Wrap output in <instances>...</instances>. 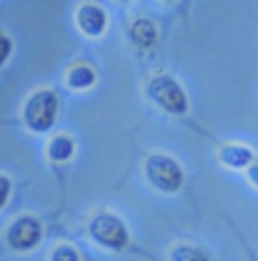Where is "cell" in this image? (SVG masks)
<instances>
[{"instance_id": "obj_9", "label": "cell", "mask_w": 258, "mask_h": 261, "mask_svg": "<svg viewBox=\"0 0 258 261\" xmlns=\"http://www.w3.org/2000/svg\"><path fill=\"white\" fill-rule=\"evenodd\" d=\"M96 70L91 68V65L80 63L75 65V68H70V73H68V86L73 88V91H85V88H91L93 83H96Z\"/></svg>"}, {"instance_id": "obj_14", "label": "cell", "mask_w": 258, "mask_h": 261, "mask_svg": "<svg viewBox=\"0 0 258 261\" xmlns=\"http://www.w3.org/2000/svg\"><path fill=\"white\" fill-rule=\"evenodd\" d=\"M10 50H13V43H10V38H5V35H0V68L3 63L10 58Z\"/></svg>"}, {"instance_id": "obj_3", "label": "cell", "mask_w": 258, "mask_h": 261, "mask_svg": "<svg viewBox=\"0 0 258 261\" xmlns=\"http://www.w3.org/2000/svg\"><path fill=\"white\" fill-rule=\"evenodd\" d=\"M88 231H91L93 241L100 244L103 249H108V251H123L130 241L126 221L116 214H108V211L96 214L88 224Z\"/></svg>"}, {"instance_id": "obj_15", "label": "cell", "mask_w": 258, "mask_h": 261, "mask_svg": "<svg viewBox=\"0 0 258 261\" xmlns=\"http://www.w3.org/2000/svg\"><path fill=\"white\" fill-rule=\"evenodd\" d=\"M248 181H251V184L258 189V161L248 166Z\"/></svg>"}, {"instance_id": "obj_13", "label": "cell", "mask_w": 258, "mask_h": 261, "mask_svg": "<svg viewBox=\"0 0 258 261\" xmlns=\"http://www.w3.org/2000/svg\"><path fill=\"white\" fill-rule=\"evenodd\" d=\"M10 189H13V186H10V178L0 173V208L8 203V198H10Z\"/></svg>"}, {"instance_id": "obj_6", "label": "cell", "mask_w": 258, "mask_h": 261, "mask_svg": "<svg viewBox=\"0 0 258 261\" xmlns=\"http://www.w3.org/2000/svg\"><path fill=\"white\" fill-rule=\"evenodd\" d=\"M75 20H78V28L85 33L88 38H98L108 28V15L96 3H83L78 8V13H75Z\"/></svg>"}, {"instance_id": "obj_1", "label": "cell", "mask_w": 258, "mask_h": 261, "mask_svg": "<svg viewBox=\"0 0 258 261\" xmlns=\"http://www.w3.org/2000/svg\"><path fill=\"white\" fill-rule=\"evenodd\" d=\"M146 96L151 98L161 111L170 113V116H186L188 113V96L183 91V86L170 78V75H153L146 86Z\"/></svg>"}, {"instance_id": "obj_7", "label": "cell", "mask_w": 258, "mask_h": 261, "mask_svg": "<svg viewBox=\"0 0 258 261\" xmlns=\"http://www.w3.org/2000/svg\"><path fill=\"white\" fill-rule=\"evenodd\" d=\"M130 43L135 45V48H140V50H148V48H153L156 45V40H158V28L151 23V20H135L133 25H130Z\"/></svg>"}, {"instance_id": "obj_16", "label": "cell", "mask_w": 258, "mask_h": 261, "mask_svg": "<svg viewBox=\"0 0 258 261\" xmlns=\"http://www.w3.org/2000/svg\"><path fill=\"white\" fill-rule=\"evenodd\" d=\"M121 3H128V0H121Z\"/></svg>"}, {"instance_id": "obj_12", "label": "cell", "mask_w": 258, "mask_h": 261, "mask_svg": "<svg viewBox=\"0 0 258 261\" xmlns=\"http://www.w3.org/2000/svg\"><path fill=\"white\" fill-rule=\"evenodd\" d=\"M50 261H80V254L73 249V246H68V244H61V246H55L53 249V254H50Z\"/></svg>"}, {"instance_id": "obj_11", "label": "cell", "mask_w": 258, "mask_h": 261, "mask_svg": "<svg viewBox=\"0 0 258 261\" xmlns=\"http://www.w3.org/2000/svg\"><path fill=\"white\" fill-rule=\"evenodd\" d=\"M170 261H211V256L193 244H178L170 249Z\"/></svg>"}, {"instance_id": "obj_4", "label": "cell", "mask_w": 258, "mask_h": 261, "mask_svg": "<svg viewBox=\"0 0 258 261\" xmlns=\"http://www.w3.org/2000/svg\"><path fill=\"white\" fill-rule=\"evenodd\" d=\"M23 118H25V126L35 133H48V130L55 126V118H58V96L48 88L43 91H35L25 108H23Z\"/></svg>"}, {"instance_id": "obj_8", "label": "cell", "mask_w": 258, "mask_h": 261, "mask_svg": "<svg viewBox=\"0 0 258 261\" xmlns=\"http://www.w3.org/2000/svg\"><path fill=\"white\" fill-rule=\"evenodd\" d=\"M218 159L228 168H246L253 163V151L248 146H223Z\"/></svg>"}, {"instance_id": "obj_10", "label": "cell", "mask_w": 258, "mask_h": 261, "mask_svg": "<svg viewBox=\"0 0 258 261\" xmlns=\"http://www.w3.org/2000/svg\"><path fill=\"white\" fill-rule=\"evenodd\" d=\"M73 153H75V143H73L70 136H53V138H50V143H48V156H50L53 161L63 163V161H68V159H73Z\"/></svg>"}, {"instance_id": "obj_2", "label": "cell", "mask_w": 258, "mask_h": 261, "mask_svg": "<svg viewBox=\"0 0 258 261\" xmlns=\"http://www.w3.org/2000/svg\"><path fill=\"white\" fill-rule=\"evenodd\" d=\"M146 178H148V184L156 189V191H161V194H176L181 186H183V178H186V173H183V168H181V163L176 161V159H170L168 153H151L148 159H146Z\"/></svg>"}, {"instance_id": "obj_5", "label": "cell", "mask_w": 258, "mask_h": 261, "mask_svg": "<svg viewBox=\"0 0 258 261\" xmlns=\"http://www.w3.org/2000/svg\"><path fill=\"white\" fill-rule=\"evenodd\" d=\"M5 239H8L10 249H15V251H31V249H35V246L40 244V239H43V226H40V221L33 219V216H20V219H15V221L8 226Z\"/></svg>"}]
</instances>
